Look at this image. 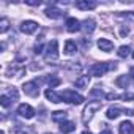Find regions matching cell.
Masks as SVG:
<instances>
[{
    "mask_svg": "<svg viewBox=\"0 0 134 134\" xmlns=\"http://www.w3.org/2000/svg\"><path fill=\"white\" fill-rule=\"evenodd\" d=\"M110 70H115V63H110V62H106V63H95L90 66V74L92 76H103L106 74L107 71Z\"/></svg>",
    "mask_w": 134,
    "mask_h": 134,
    "instance_id": "6da1fadb",
    "label": "cell"
},
{
    "mask_svg": "<svg viewBox=\"0 0 134 134\" xmlns=\"http://www.w3.org/2000/svg\"><path fill=\"white\" fill-rule=\"evenodd\" d=\"M101 106H103L101 101H90V103L85 106V109H84V114H82V123H88V121L92 120L93 114H95L98 109H101Z\"/></svg>",
    "mask_w": 134,
    "mask_h": 134,
    "instance_id": "7a4b0ae2",
    "label": "cell"
},
{
    "mask_svg": "<svg viewBox=\"0 0 134 134\" xmlns=\"http://www.w3.org/2000/svg\"><path fill=\"white\" fill-rule=\"evenodd\" d=\"M60 96H62V101H65V103H71V104H81V103H84V96L82 95H79V93H76L74 90H63L62 93H60Z\"/></svg>",
    "mask_w": 134,
    "mask_h": 134,
    "instance_id": "3957f363",
    "label": "cell"
},
{
    "mask_svg": "<svg viewBox=\"0 0 134 134\" xmlns=\"http://www.w3.org/2000/svg\"><path fill=\"white\" fill-rule=\"evenodd\" d=\"M57 57H58V43H57V40H52L46 47V60L47 62L57 60Z\"/></svg>",
    "mask_w": 134,
    "mask_h": 134,
    "instance_id": "277c9868",
    "label": "cell"
},
{
    "mask_svg": "<svg viewBox=\"0 0 134 134\" xmlns=\"http://www.w3.org/2000/svg\"><path fill=\"white\" fill-rule=\"evenodd\" d=\"M22 88H24V93H25V95H29V96H32V98H36V96L40 95V88H38V84H36V81L25 82Z\"/></svg>",
    "mask_w": 134,
    "mask_h": 134,
    "instance_id": "5b68a950",
    "label": "cell"
},
{
    "mask_svg": "<svg viewBox=\"0 0 134 134\" xmlns=\"http://www.w3.org/2000/svg\"><path fill=\"white\" fill-rule=\"evenodd\" d=\"M18 114H19L21 117H24V118H33V117H35V110H33V107L29 106V104H21V106L18 107Z\"/></svg>",
    "mask_w": 134,
    "mask_h": 134,
    "instance_id": "8992f818",
    "label": "cell"
},
{
    "mask_svg": "<svg viewBox=\"0 0 134 134\" xmlns=\"http://www.w3.org/2000/svg\"><path fill=\"white\" fill-rule=\"evenodd\" d=\"M38 29V24L35 21H24L21 24V32H24L25 35H32L33 32H36Z\"/></svg>",
    "mask_w": 134,
    "mask_h": 134,
    "instance_id": "52a82bcc",
    "label": "cell"
},
{
    "mask_svg": "<svg viewBox=\"0 0 134 134\" xmlns=\"http://www.w3.org/2000/svg\"><path fill=\"white\" fill-rule=\"evenodd\" d=\"M81 29L84 30V33L90 35V33H93V30L96 29V22H95L93 19H85L84 22H81Z\"/></svg>",
    "mask_w": 134,
    "mask_h": 134,
    "instance_id": "ba28073f",
    "label": "cell"
},
{
    "mask_svg": "<svg viewBox=\"0 0 134 134\" xmlns=\"http://www.w3.org/2000/svg\"><path fill=\"white\" fill-rule=\"evenodd\" d=\"M66 30L74 33L77 30H81V22L76 19V18H70V19H66Z\"/></svg>",
    "mask_w": 134,
    "mask_h": 134,
    "instance_id": "9c48e42d",
    "label": "cell"
},
{
    "mask_svg": "<svg viewBox=\"0 0 134 134\" xmlns=\"http://www.w3.org/2000/svg\"><path fill=\"white\" fill-rule=\"evenodd\" d=\"M96 2H88V0H79V2H76V8L79 10H84V11H88V10H93L96 8Z\"/></svg>",
    "mask_w": 134,
    "mask_h": 134,
    "instance_id": "30bf717a",
    "label": "cell"
},
{
    "mask_svg": "<svg viewBox=\"0 0 134 134\" xmlns=\"http://www.w3.org/2000/svg\"><path fill=\"white\" fill-rule=\"evenodd\" d=\"M126 112V109H121V107H118V106H114V107H109L107 109V118H110V120H114V118H117L120 114H125Z\"/></svg>",
    "mask_w": 134,
    "mask_h": 134,
    "instance_id": "8fae6325",
    "label": "cell"
},
{
    "mask_svg": "<svg viewBox=\"0 0 134 134\" xmlns=\"http://www.w3.org/2000/svg\"><path fill=\"white\" fill-rule=\"evenodd\" d=\"M76 129V125L73 123V121H62L60 123V131L63 132V134H70V132H73Z\"/></svg>",
    "mask_w": 134,
    "mask_h": 134,
    "instance_id": "7c38bea8",
    "label": "cell"
},
{
    "mask_svg": "<svg viewBox=\"0 0 134 134\" xmlns=\"http://www.w3.org/2000/svg\"><path fill=\"white\" fill-rule=\"evenodd\" d=\"M98 47H99L101 51H104V52H110V51L114 49V43L109 41V40H106V38H101V40L98 41Z\"/></svg>",
    "mask_w": 134,
    "mask_h": 134,
    "instance_id": "4fadbf2b",
    "label": "cell"
},
{
    "mask_svg": "<svg viewBox=\"0 0 134 134\" xmlns=\"http://www.w3.org/2000/svg\"><path fill=\"white\" fill-rule=\"evenodd\" d=\"M120 134H134V125L131 121H123L118 128Z\"/></svg>",
    "mask_w": 134,
    "mask_h": 134,
    "instance_id": "5bb4252c",
    "label": "cell"
},
{
    "mask_svg": "<svg viewBox=\"0 0 134 134\" xmlns=\"http://www.w3.org/2000/svg\"><path fill=\"white\" fill-rule=\"evenodd\" d=\"M44 13H46V16L51 18V19H60V18L63 16V11L58 10V8H54V7H52V8H47Z\"/></svg>",
    "mask_w": 134,
    "mask_h": 134,
    "instance_id": "9a60e30c",
    "label": "cell"
},
{
    "mask_svg": "<svg viewBox=\"0 0 134 134\" xmlns=\"http://www.w3.org/2000/svg\"><path fill=\"white\" fill-rule=\"evenodd\" d=\"M44 95H46V98H47L49 101H52V103H55V104L62 103V96H60V95H57V93H55L52 88H47Z\"/></svg>",
    "mask_w": 134,
    "mask_h": 134,
    "instance_id": "2e32d148",
    "label": "cell"
},
{
    "mask_svg": "<svg viewBox=\"0 0 134 134\" xmlns=\"http://www.w3.org/2000/svg\"><path fill=\"white\" fill-rule=\"evenodd\" d=\"M88 82H90V76H81L76 79L74 84L77 88H85V87H88Z\"/></svg>",
    "mask_w": 134,
    "mask_h": 134,
    "instance_id": "e0dca14e",
    "label": "cell"
},
{
    "mask_svg": "<svg viewBox=\"0 0 134 134\" xmlns=\"http://www.w3.org/2000/svg\"><path fill=\"white\" fill-rule=\"evenodd\" d=\"M76 51H77V46H76V43L74 41H66V44H65V52L68 54V55H73V54H76Z\"/></svg>",
    "mask_w": 134,
    "mask_h": 134,
    "instance_id": "ac0fdd59",
    "label": "cell"
},
{
    "mask_svg": "<svg viewBox=\"0 0 134 134\" xmlns=\"http://www.w3.org/2000/svg\"><path fill=\"white\" fill-rule=\"evenodd\" d=\"M115 84H117L118 87H121V88H126V87L129 85V77H128V76H120V77L115 79Z\"/></svg>",
    "mask_w": 134,
    "mask_h": 134,
    "instance_id": "d6986e66",
    "label": "cell"
},
{
    "mask_svg": "<svg viewBox=\"0 0 134 134\" xmlns=\"http://www.w3.org/2000/svg\"><path fill=\"white\" fill-rule=\"evenodd\" d=\"M65 118H66V112H63V110H55V112H52V120L54 121H65Z\"/></svg>",
    "mask_w": 134,
    "mask_h": 134,
    "instance_id": "ffe728a7",
    "label": "cell"
},
{
    "mask_svg": "<svg viewBox=\"0 0 134 134\" xmlns=\"http://www.w3.org/2000/svg\"><path fill=\"white\" fill-rule=\"evenodd\" d=\"M117 54H118V57H121V58L128 57V55H129V46H120L118 51H117Z\"/></svg>",
    "mask_w": 134,
    "mask_h": 134,
    "instance_id": "44dd1931",
    "label": "cell"
},
{
    "mask_svg": "<svg viewBox=\"0 0 134 134\" xmlns=\"http://www.w3.org/2000/svg\"><path fill=\"white\" fill-rule=\"evenodd\" d=\"M60 79L58 77H55V76H51V77H47V85H49V88H54V87H57V85H60Z\"/></svg>",
    "mask_w": 134,
    "mask_h": 134,
    "instance_id": "7402d4cb",
    "label": "cell"
},
{
    "mask_svg": "<svg viewBox=\"0 0 134 134\" xmlns=\"http://www.w3.org/2000/svg\"><path fill=\"white\" fill-rule=\"evenodd\" d=\"M90 96H92V98H99V101H101V98L104 96V93H103V90H101L99 87H96V88H93V90L90 92Z\"/></svg>",
    "mask_w": 134,
    "mask_h": 134,
    "instance_id": "603a6c76",
    "label": "cell"
},
{
    "mask_svg": "<svg viewBox=\"0 0 134 134\" xmlns=\"http://www.w3.org/2000/svg\"><path fill=\"white\" fill-rule=\"evenodd\" d=\"M11 101H13V99H11L8 95H3L2 98H0V104H2L3 107H8V106L11 104Z\"/></svg>",
    "mask_w": 134,
    "mask_h": 134,
    "instance_id": "cb8c5ba5",
    "label": "cell"
},
{
    "mask_svg": "<svg viewBox=\"0 0 134 134\" xmlns=\"http://www.w3.org/2000/svg\"><path fill=\"white\" fill-rule=\"evenodd\" d=\"M8 27H10L8 19H2V21H0V32H2V33H5L8 30Z\"/></svg>",
    "mask_w": 134,
    "mask_h": 134,
    "instance_id": "d4e9b609",
    "label": "cell"
},
{
    "mask_svg": "<svg viewBox=\"0 0 134 134\" xmlns=\"http://www.w3.org/2000/svg\"><path fill=\"white\" fill-rule=\"evenodd\" d=\"M43 52V44H36L35 46V54H41Z\"/></svg>",
    "mask_w": 134,
    "mask_h": 134,
    "instance_id": "484cf974",
    "label": "cell"
},
{
    "mask_svg": "<svg viewBox=\"0 0 134 134\" xmlns=\"http://www.w3.org/2000/svg\"><path fill=\"white\" fill-rule=\"evenodd\" d=\"M27 5H32V7H40V2H32V0H29V2H25Z\"/></svg>",
    "mask_w": 134,
    "mask_h": 134,
    "instance_id": "4316f807",
    "label": "cell"
},
{
    "mask_svg": "<svg viewBox=\"0 0 134 134\" xmlns=\"http://www.w3.org/2000/svg\"><path fill=\"white\" fill-rule=\"evenodd\" d=\"M121 98H123V99H132L134 96H132V95H129V93H125V95H123Z\"/></svg>",
    "mask_w": 134,
    "mask_h": 134,
    "instance_id": "83f0119b",
    "label": "cell"
},
{
    "mask_svg": "<svg viewBox=\"0 0 134 134\" xmlns=\"http://www.w3.org/2000/svg\"><path fill=\"white\" fill-rule=\"evenodd\" d=\"M99 134H112V131H110V129H104V131L99 132Z\"/></svg>",
    "mask_w": 134,
    "mask_h": 134,
    "instance_id": "f1b7e54d",
    "label": "cell"
},
{
    "mask_svg": "<svg viewBox=\"0 0 134 134\" xmlns=\"http://www.w3.org/2000/svg\"><path fill=\"white\" fill-rule=\"evenodd\" d=\"M131 76L134 77V66H132V68H131Z\"/></svg>",
    "mask_w": 134,
    "mask_h": 134,
    "instance_id": "f546056e",
    "label": "cell"
},
{
    "mask_svg": "<svg viewBox=\"0 0 134 134\" xmlns=\"http://www.w3.org/2000/svg\"><path fill=\"white\" fill-rule=\"evenodd\" d=\"M82 134H92V132H90V131H84Z\"/></svg>",
    "mask_w": 134,
    "mask_h": 134,
    "instance_id": "4dcf8cb0",
    "label": "cell"
},
{
    "mask_svg": "<svg viewBox=\"0 0 134 134\" xmlns=\"http://www.w3.org/2000/svg\"><path fill=\"white\" fill-rule=\"evenodd\" d=\"M132 58H134V52H132Z\"/></svg>",
    "mask_w": 134,
    "mask_h": 134,
    "instance_id": "1f68e13d",
    "label": "cell"
},
{
    "mask_svg": "<svg viewBox=\"0 0 134 134\" xmlns=\"http://www.w3.org/2000/svg\"><path fill=\"white\" fill-rule=\"evenodd\" d=\"M47 134H49V132H47Z\"/></svg>",
    "mask_w": 134,
    "mask_h": 134,
    "instance_id": "d6a6232c",
    "label": "cell"
}]
</instances>
